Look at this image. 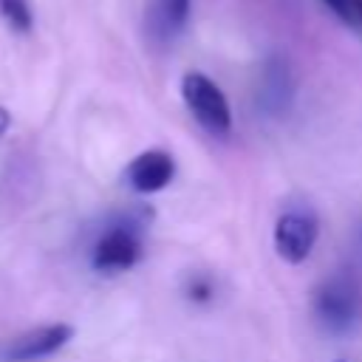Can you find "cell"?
<instances>
[{
	"label": "cell",
	"instance_id": "3957f363",
	"mask_svg": "<svg viewBox=\"0 0 362 362\" xmlns=\"http://www.w3.org/2000/svg\"><path fill=\"white\" fill-rule=\"evenodd\" d=\"M317 317L331 328V331H345L356 322L359 317V294L356 286L348 274H334L317 288L314 297Z\"/></svg>",
	"mask_w": 362,
	"mask_h": 362
},
{
	"label": "cell",
	"instance_id": "52a82bcc",
	"mask_svg": "<svg viewBox=\"0 0 362 362\" xmlns=\"http://www.w3.org/2000/svg\"><path fill=\"white\" fill-rule=\"evenodd\" d=\"M175 164L173 156L164 150H147L141 156H136L127 167V181L133 189L139 192H158L173 181Z\"/></svg>",
	"mask_w": 362,
	"mask_h": 362
},
{
	"label": "cell",
	"instance_id": "9c48e42d",
	"mask_svg": "<svg viewBox=\"0 0 362 362\" xmlns=\"http://www.w3.org/2000/svg\"><path fill=\"white\" fill-rule=\"evenodd\" d=\"M0 17L17 34H28L34 25V11L28 0H0Z\"/></svg>",
	"mask_w": 362,
	"mask_h": 362
},
{
	"label": "cell",
	"instance_id": "30bf717a",
	"mask_svg": "<svg viewBox=\"0 0 362 362\" xmlns=\"http://www.w3.org/2000/svg\"><path fill=\"white\" fill-rule=\"evenodd\" d=\"M342 23L348 25H356V8H359V0H322Z\"/></svg>",
	"mask_w": 362,
	"mask_h": 362
},
{
	"label": "cell",
	"instance_id": "6da1fadb",
	"mask_svg": "<svg viewBox=\"0 0 362 362\" xmlns=\"http://www.w3.org/2000/svg\"><path fill=\"white\" fill-rule=\"evenodd\" d=\"M181 93H184V102L189 107V113L195 116V122L209 130L212 136H226L229 127H232V110H229V102L223 96V90L204 74L192 71L184 76L181 82Z\"/></svg>",
	"mask_w": 362,
	"mask_h": 362
},
{
	"label": "cell",
	"instance_id": "4fadbf2b",
	"mask_svg": "<svg viewBox=\"0 0 362 362\" xmlns=\"http://www.w3.org/2000/svg\"><path fill=\"white\" fill-rule=\"evenodd\" d=\"M356 25H362V0H359V8H356Z\"/></svg>",
	"mask_w": 362,
	"mask_h": 362
},
{
	"label": "cell",
	"instance_id": "7c38bea8",
	"mask_svg": "<svg viewBox=\"0 0 362 362\" xmlns=\"http://www.w3.org/2000/svg\"><path fill=\"white\" fill-rule=\"evenodd\" d=\"M8 124H11V113L6 107H0V136L8 130Z\"/></svg>",
	"mask_w": 362,
	"mask_h": 362
},
{
	"label": "cell",
	"instance_id": "8fae6325",
	"mask_svg": "<svg viewBox=\"0 0 362 362\" xmlns=\"http://www.w3.org/2000/svg\"><path fill=\"white\" fill-rule=\"evenodd\" d=\"M189 294H192L195 300H206V297L212 294V288H209V283H206V280H192V286H189Z\"/></svg>",
	"mask_w": 362,
	"mask_h": 362
},
{
	"label": "cell",
	"instance_id": "ba28073f",
	"mask_svg": "<svg viewBox=\"0 0 362 362\" xmlns=\"http://www.w3.org/2000/svg\"><path fill=\"white\" fill-rule=\"evenodd\" d=\"M291 93H294V82H291V71H288L286 59L272 57L263 65V74H260V90H257L260 107L266 113L277 116V113H283L288 107Z\"/></svg>",
	"mask_w": 362,
	"mask_h": 362
},
{
	"label": "cell",
	"instance_id": "5b68a950",
	"mask_svg": "<svg viewBox=\"0 0 362 362\" xmlns=\"http://www.w3.org/2000/svg\"><path fill=\"white\" fill-rule=\"evenodd\" d=\"M192 0H147L144 31L156 45H170L189 20Z\"/></svg>",
	"mask_w": 362,
	"mask_h": 362
},
{
	"label": "cell",
	"instance_id": "8992f818",
	"mask_svg": "<svg viewBox=\"0 0 362 362\" xmlns=\"http://www.w3.org/2000/svg\"><path fill=\"white\" fill-rule=\"evenodd\" d=\"M71 337H74V328L65 325V322L34 328V331L20 334L17 339H11V345L6 348V359H11V362H31V359L51 356V354L59 351Z\"/></svg>",
	"mask_w": 362,
	"mask_h": 362
},
{
	"label": "cell",
	"instance_id": "7a4b0ae2",
	"mask_svg": "<svg viewBox=\"0 0 362 362\" xmlns=\"http://www.w3.org/2000/svg\"><path fill=\"white\" fill-rule=\"evenodd\" d=\"M136 218L139 215L113 223L96 240V246H93V269H99V272H122V269H130L139 260V255H141V238H139L141 223Z\"/></svg>",
	"mask_w": 362,
	"mask_h": 362
},
{
	"label": "cell",
	"instance_id": "277c9868",
	"mask_svg": "<svg viewBox=\"0 0 362 362\" xmlns=\"http://www.w3.org/2000/svg\"><path fill=\"white\" fill-rule=\"evenodd\" d=\"M317 218L311 209H288L274 223V249L286 263H303L317 243Z\"/></svg>",
	"mask_w": 362,
	"mask_h": 362
}]
</instances>
